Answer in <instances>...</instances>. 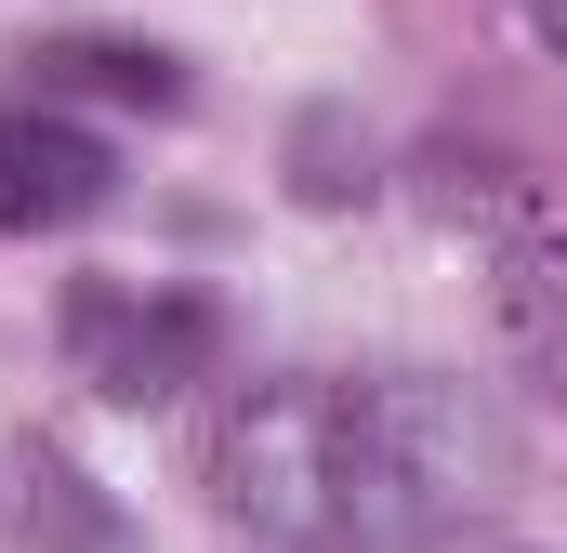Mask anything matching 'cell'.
Returning <instances> with one entry per match:
<instances>
[{"label": "cell", "mask_w": 567, "mask_h": 553, "mask_svg": "<svg viewBox=\"0 0 567 553\" xmlns=\"http://www.w3.org/2000/svg\"><path fill=\"white\" fill-rule=\"evenodd\" d=\"M13 553H145V528L66 461V448H13Z\"/></svg>", "instance_id": "obj_4"}, {"label": "cell", "mask_w": 567, "mask_h": 553, "mask_svg": "<svg viewBox=\"0 0 567 553\" xmlns=\"http://www.w3.org/2000/svg\"><path fill=\"white\" fill-rule=\"evenodd\" d=\"M528 27H542V40H555V53H567V0H528Z\"/></svg>", "instance_id": "obj_6"}, {"label": "cell", "mask_w": 567, "mask_h": 553, "mask_svg": "<svg viewBox=\"0 0 567 553\" xmlns=\"http://www.w3.org/2000/svg\"><path fill=\"white\" fill-rule=\"evenodd\" d=\"M27 66H40L27 106H66V93H93V106H145V119L185 106V66H172L158 40H93V27H66V40H40Z\"/></svg>", "instance_id": "obj_5"}, {"label": "cell", "mask_w": 567, "mask_h": 553, "mask_svg": "<svg viewBox=\"0 0 567 553\" xmlns=\"http://www.w3.org/2000/svg\"><path fill=\"white\" fill-rule=\"evenodd\" d=\"M120 198V145L80 133L66 106H0V238H53L93 225Z\"/></svg>", "instance_id": "obj_3"}, {"label": "cell", "mask_w": 567, "mask_h": 553, "mask_svg": "<svg viewBox=\"0 0 567 553\" xmlns=\"http://www.w3.org/2000/svg\"><path fill=\"white\" fill-rule=\"evenodd\" d=\"M212 501L278 553H423L475 501H502V435L462 383H238L198 448Z\"/></svg>", "instance_id": "obj_1"}, {"label": "cell", "mask_w": 567, "mask_h": 553, "mask_svg": "<svg viewBox=\"0 0 567 553\" xmlns=\"http://www.w3.org/2000/svg\"><path fill=\"white\" fill-rule=\"evenodd\" d=\"M53 343L106 409H172L185 383L225 369V303L185 290V276H66Z\"/></svg>", "instance_id": "obj_2"}]
</instances>
